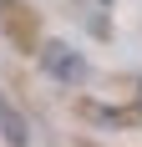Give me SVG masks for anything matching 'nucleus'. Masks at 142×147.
<instances>
[{
  "label": "nucleus",
  "mask_w": 142,
  "mask_h": 147,
  "mask_svg": "<svg viewBox=\"0 0 142 147\" xmlns=\"http://www.w3.org/2000/svg\"><path fill=\"white\" fill-rule=\"evenodd\" d=\"M41 66H46L51 81H66V86H81L86 81V56L76 46H66V41H46L41 46Z\"/></svg>",
  "instance_id": "1"
},
{
  "label": "nucleus",
  "mask_w": 142,
  "mask_h": 147,
  "mask_svg": "<svg viewBox=\"0 0 142 147\" xmlns=\"http://www.w3.org/2000/svg\"><path fill=\"white\" fill-rule=\"evenodd\" d=\"M71 10H76V20H81L97 41L112 36V0H71Z\"/></svg>",
  "instance_id": "2"
},
{
  "label": "nucleus",
  "mask_w": 142,
  "mask_h": 147,
  "mask_svg": "<svg viewBox=\"0 0 142 147\" xmlns=\"http://www.w3.org/2000/svg\"><path fill=\"white\" fill-rule=\"evenodd\" d=\"M0 137H5L10 147H26V142H30V127H26V117H20L10 102H0Z\"/></svg>",
  "instance_id": "3"
},
{
  "label": "nucleus",
  "mask_w": 142,
  "mask_h": 147,
  "mask_svg": "<svg viewBox=\"0 0 142 147\" xmlns=\"http://www.w3.org/2000/svg\"><path fill=\"white\" fill-rule=\"evenodd\" d=\"M137 107H142V86H137Z\"/></svg>",
  "instance_id": "4"
}]
</instances>
